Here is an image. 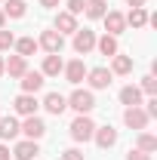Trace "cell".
<instances>
[{
	"instance_id": "6da1fadb",
	"label": "cell",
	"mask_w": 157,
	"mask_h": 160,
	"mask_svg": "<svg viewBox=\"0 0 157 160\" xmlns=\"http://www.w3.org/2000/svg\"><path fill=\"white\" fill-rule=\"evenodd\" d=\"M93 132H96V123L89 114H77L74 123H71V139L74 142H89L93 139Z\"/></svg>"
},
{
	"instance_id": "7a4b0ae2",
	"label": "cell",
	"mask_w": 157,
	"mask_h": 160,
	"mask_svg": "<svg viewBox=\"0 0 157 160\" xmlns=\"http://www.w3.org/2000/svg\"><path fill=\"white\" fill-rule=\"evenodd\" d=\"M68 108H74L77 114H89V111L96 108V96H93L89 89H74V92L68 96Z\"/></svg>"
},
{
	"instance_id": "3957f363",
	"label": "cell",
	"mask_w": 157,
	"mask_h": 160,
	"mask_svg": "<svg viewBox=\"0 0 157 160\" xmlns=\"http://www.w3.org/2000/svg\"><path fill=\"white\" fill-rule=\"evenodd\" d=\"M93 49H96V31L77 28V31H74V52L86 56V52H93Z\"/></svg>"
},
{
	"instance_id": "277c9868",
	"label": "cell",
	"mask_w": 157,
	"mask_h": 160,
	"mask_svg": "<svg viewBox=\"0 0 157 160\" xmlns=\"http://www.w3.org/2000/svg\"><path fill=\"white\" fill-rule=\"evenodd\" d=\"M123 123H126L129 129H139V132H142V129H148L151 117H148V114H145V108L139 105V108H126V111H123Z\"/></svg>"
},
{
	"instance_id": "5b68a950",
	"label": "cell",
	"mask_w": 157,
	"mask_h": 160,
	"mask_svg": "<svg viewBox=\"0 0 157 160\" xmlns=\"http://www.w3.org/2000/svg\"><path fill=\"white\" fill-rule=\"evenodd\" d=\"M19 129L25 132V139H31V142H37L46 136V123L37 117V114H31V117H25V123H19Z\"/></svg>"
},
{
	"instance_id": "8992f818",
	"label": "cell",
	"mask_w": 157,
	"mask_h": 160,
	"mask_svg": "<svg viewBox=\"0 0 157 160\" xmlns=\"http://www.w3.org/2000/svg\"><path fill=\"white\" fill-rule=\"evenodd\" d=\"M102 22H105V34H111V37H117V34L126 31V19H123V12H117V9H108L102 16Z\"/></svg>"
},
{
	"instance_id": "52a82bcc",
	"label": "cell",
	"mask_w": 157,
	"mask_h": 160,
	"mask_svg": "<svg viewBox=\"0 0 157 160\" xmlns=\"http://www.w3.org/2000/svg\"><path fill=\"white\" fill-rule=\"evenodd\" d=\"M13 108H16V114L19 117H31V114H37L40 102L31 96V92H22V96H16V102H13Z\"/></svg>"
},
{
	"instance_id": "ba28073f",
	"label": "cell",
	"mask_w": 157,
	"mask_h": 160,
	"mask_svg": "<svg viewBox=\"0 0 157 160\" xmlns=\"http://www.w3.org/2000/svg\"><path fill=\"white\" fill-rule=\"evenodd\" d=\"M86 80H89L93 89H108L111 80H114V74H111L108 68H89V71H86Z\"/></svg>"
},
{
	"instance_id": "9c48e42d",
	"label": "cell",
	"mask_w": 157,
	"mask_h": 160,
	"mask_svg": "<svg viewBox=\"0 0 157 160\" xmlns=\"http://www.w3.org/2000/svg\"><path fill=\"white\" fill-rule=\"evenodd\" d=\"M86 71H89V68L83 65V59H74V62H68V65L62 68L65 80H68V83H74V86H77L80 80H86Z\"/></svg>"
},
{
	"instance_id": "30bf717a",
	"label": "cell",
	"mask_w": 157,
	"mask_h": 160,
	"mask_svg": "<svg viewBox=\"0 0 157 160\" xmlns=\"http://www.w3.org/2000/svg\"><path fill=\"white\" fill-rule=\"evenodd\" d=\"M37 46H43L46 52H62V46H65V37H62L59 31H43L37 40Z\"/></svg>"
},
{
	"instance_id": "8fae6325",
	"label": "cell",
	"mask_w": 157,
	"mask_h": 160,
	"mask_svg": "<svg viewBox=\"0 0 157 160\" xmlns=\"http://www.w3.org/2000/svg\"><path fill=\"white\" fill-rule=\"evenodd\" d=\"M93 139H96L99 148H114V145H117V129H114V126H96Z\"/></svg>"
},
{
	"instance_id": "7c38bea8",
	"label": "cell",
	"mask_w": 157,
	"mask_h": 160,
	"mask_svg": "<svg viewBox=\"0 0 157 160\" xmlns=\"http://www.w3.org/2000/svg\"><path fill=\"white\" fill-rule=\"evenodd\" d=\"M62 68H65L62 56H59V52H49V56L43 59V68H40V74H43V77H59Z\"/></svg>"
},
{
	"instance_id": "4fadbf2b",
	"label": "cell",
	"mask_w": 157,
	"mask_h": 160,
	"mask_svg": "<svg viewBox=\"0 0 157 160\" xmlns=\"http://www.w3.org/2000/svg\"><path fill=\"white\" fill-rule=\"evenodd\" d=\"M43 108L49 111V114H65V108H68V99L62 96V92H46V99H43Z\"/></svg>"
},
{
	"instance_id": "5bb4252c",
	"label": "cell",
	"mask_w": 157,
	"mask_h": 160,
	"mask_svg": "<svg viewBox=\"0 0 157 160\" xmlns=\"http://www.w3.org/2000/svg\"><path fill=\"white\" fill-rule=\"evenodd\" d=\"M37 154H40V148H37V142H31V139H22L16 145V151H13L16 160H34Z\"/></svg>"
},
{
	"instance_id": "9a60e30c",
	"label": "cell",
	"mask_w": 157,
	"mask_h": 160,
	"mask_svg": "<svg viewBox=\"0 0 157 160\" xmlns=\"http://www.w3.org/2000/svg\"><path fill=\"white\" fill-rule=\"evenodd\" d=\"M37 89H43V74L40 71H25L22 74V92H37Z\"/></svg>"
},
{
	"instance_id": "2e32d148",
	"label": "cell",
	"mask_w": 157,
	"mask_h": 160,
	"mask_svg": "<svg viewBox=\"0 0 157 160\" xmlns=\"http://www.w3.org/2000/svg\"><path fill=\"white\" fill-rule=\"evenodd\" d=\"M53 31H59L62 37H65V34H74V31H77V16H71V12H59Z\"/></svg>"
},
{
	"instance_id": "e0dca14e",
	"label": "cell",
	"mask_w": 157,
	"mask_h": 160,
	"mask_svg": "<svg viewBox=\"0 0 157 160\" xmlns=\"http://www.w3.org/2000/svg\"><path fill=\"white\" fill-rule=\"evenodd\" d=\"M28 71V59H22V56H9V62H3V74H9V77H22Z\"/></svg>"
},
{
	"instance_id": "ac0fdd59",
	"label": "cell",
	"mask_w": 157,
	"mask_h": 160,
	"mask_svg": "<svg viewBox=\"0 0 157 160\" xmlns=\"http://www.w3.org/2000/svg\"><path fill=\"white\" fill-rule=\"evenodd\" d=\"M96 49L102 52V56H117L120 52V46H117V37H111V34H105V37H96Z\"/></svg>"
},
{
	"instance_id": "d6986e66",
	"label": "cell",
	"mask_w": 157,
	"mask_h": 160,
	"mask_svg": "<svg viewBox=\"0 0 157 160\" xmlns=\"http://www.w3.org/2000/svg\"><path fill=\"white\" fill-rule=\"evenodd\" d=\"M120 105L139 108V105H142V89H139V86H123V89H120Z\"/></svg>"
},
{
	"instance_id": "ffe728a7",
	"label": "cell",
	"mask_w": 157,
	"mask_h": 160,
	"mask_svg": "<svg viewBox=\"0 0 157 160\" xmlns=\"http://www.w3.org/2000/svg\"><path fill=\"white\" fill-rule=\"evenodd\" d=\"M22 129H19V120L16 117H0V139L3 142H9V139H16Z\"/></svg>"
},
{
	"instance_id": "44dd1931",
	"label": "cell",
	"mask_w": 157,
	"mask_h": 160,
	"mask_svg": "<svg viewBox=\"0 0 157 160\" xmlns=\"http://www.w3.org/2000/svg\"><path fill=\"white\" fill-rule=\"evenodd\" d=\"M123 19H126V25H133V28H145L148 25V9L145 6H133Z\"/></svg>"
},
{
	"instance_id": "7402d4cb",
	"label": "cell",
	"mask_w": 157,
	"mask_h": 160,
	"mask_svg": "<svg viewBox=\"0 0 157 160\" xmlns=\"http://www.w3.org/2000/svg\"><path fill=\"white\" fill-rule=\"evenodd\" d=\"M111 74H129L133 71V56H111V68H108Z\"/></svg>"
},
{
	"instance_id": "603a6c76",
	"label": "cell",
	"mask_w": 157,
	"mask_h": 160,
	"mask_svg": "<svg viewBox=\"0 0 157 160\" xmlns=\"http://www.w3.org/2000/svg\"><path fill=\"white\" fill-rule=\"evenodd\" d=\"M13 46H16V56H22V59H28L31 52H37V40L34 37H19Z\"/></svg>"
},
{
	"instance_id": "cb8c5ba5",
	"label": "cell",
	"mask_w": 157,
	"mask_h": 160,
	"mask_svg": "<svg viewBox=\"0 0 157 160\" xmlns=\"http://www.w3.org/2000/svg\"><path fill=\"white\" fill-rule=\"evenodd\" d=\"M25 0H3V16H9V19H22L25 16Z\"/></svg>"
},
{
	"instance_id": "d4e9b609",
	"label": "cell",
	"mask_w": 157,
	"mask_h": 160,
	"mask_svg": "<svg viewBox=\"0 0 157 160\" xmlns=\"http://www.w3.org/2000/svg\"><path fill=\"white\" fill-rule=\"evenodd\" d=\"M83 12H86L89 19H102V16L108 12V0H86Z\"/></svg>"
},
{
	"instance_id": "484cf974",
	"label": "cell",
	"mask_w": 157,
	"mask_h": 160,
	"mask_svg": "<svg viewBox=\"0 0 157 160\" xmlns=\"http://www.w3.org/2000/svg\"><path fill=\"white\" fill-rule=\"evenodd\" d=\"M136 148L139 151H145V154H154L157 151V136H151V132H139V142H136Z\"/></svg>"
},
{
	"instance_id": "4316f807",
	"label": "cell",
	"mask_w": 157,
	"mask_h": 160,
	"mask_svg": "<svg viewBox=\"0 0 157 160\" xmlns=\"http://www.w3.org/2000/svg\"><path fill=\"white\" fill-rule=\"evenodd\" d=\"M13 43H16V34H13V31H6V28H0V52L13 49Z\"/></svg>"
},
{
	"instance_id": "83f0119b",
	"label": "cell",
	"mask_w": 157,
	"mask_h": 160,
	"mask_svg": "<svg viewBox=\"0 0 157 160\" xmlns=\"http://www.w3.org/2000/svg\"><path fill=\"white\" fill-rule=\"evenodd\" d=\"M139 89H142V92H148V96H154V92H157V80L151 77V74H148V77H142V86H139Z\"/></svg>"
},
{
	"instance_id": "f1b7e54d",
	"label": "cell",
	"mask_w": 157,
	"mask_h": 160,
	"mask_svg": "<svg viewBox=\"0 0 157 160\" xmlns=\"http://www.w3.org/2000/svg\"><path fill=\"white\" fill-rule=\"evenodd\" d=\"M83 6H86V0H68V9H65V12L80 16V12H83Z\"/></svg>"
},
{
	"instance_id": "f546056e",
	"label": "cell",
	"mask_w": 157,
	"mask_h": 160,
	"mask_svg": "<svg viewBox=\"0 0 157 160\" xmlns=\"http://www.w3.org/2000/svg\"><path fill=\"white\" fill-rule=\"evenodd\" d=\"M59 160H83V151H77V148H68V151H62Z\"/></svg>"
},
{
	"instance_id": "4dcf8cb0",
	"label": "cell",
	"mask_w": 157,
	"mask_h": 160,
	"mask_svg": "<svg viewBox=\"0 0 157 160\" xmlns=\"http://www.w3.org/2000/svg\"><path fill=\"white\" fill-rule=\"evenodd\" d=\"M126 160H151V154H145V151H133V148H129V154H126Z\"/></svg>"
},
{
	"instance_id": "1f68e13d",
	"label": "cell",
	"mask_w": 157,
	"mask_h": 160,
	"mask_svg": "<svg viewBox=\"0 0 157 160\" xmlns=\"http://www.w3.org/2000/svg\"><path fill=\"white\" fill-rule=\"evenodd\" d=\"M145 105H148V108H145V114H148V117H157V99H154V96L145 102Z\"/></svg>"
},
{
	"instance_id": "d6a6232c",
	"label": "cell",
	"mask_w": 157,
	"mask_h": 160,
	"mask_svg": "<svg viewBox=\"0 0 157 160\" xmlns=\"http://www.w3.org/2000/svg\"><path fill=\"white\" fill-rule=\"evenodd\" d=\"M13 157V154H9V148H6V145H0V160H9Z\"/></svg>"
},
{
	"instance_id": "836d02e7",
	"label": "cell",
	"mask_w": 157,
	"mask_h": 160,
	"mask_svg": "<svg viewBox=\"0 0 157 160\" xmlns=\"http://www.w3.org/2000/svg\"><path fill=\"white\" fill-rule=\"evenodd\" d=\"M40 6H46V9H53V6H59V0H40Z\"/></svg>"
},
{
	"instance_id": "e575fe53",
	"label": "cell",
	"mask_w": 157,
	"mask_h": 160,
	"mask_svg": "<svg viewBox=\"0 0 157 160\" xmlns=\"http://www.w3.org/2000/svg\"><path fill=\"white\" fill-rule=\"evenodd\" d=\"M129 6H145V0H126Z\"/></svg>"
},
{
	"instance_id": "d590c367",
	"label": "cell",
	"mask_w": 157,
	"mask_h": 160,
	"mask_svg": "<svg viewBox=\"0 0 157 160\" xmlns=\"http://www.w3.org/2000/svg\"><path fill=\"white\" fill-rule=\"evenodd\" d=\"M3 25H6V16H3V9H0V28H3Z\"/></svg>"
},
{
	"instance_id": "8d00e7d4",
	"label": "cell",
	"mask_w": 157,
	"mask_h": 160,
	"mask_svg": "<svg viewBox=\"0 0 157 160\" xmlns=\"http://www.w3.org/2000/svg\"><path fill=\"white\" fill-rule=\"evenodd\" d=\"M0 77H3V56H0Z\"/></svg>"
}]
</instances>
